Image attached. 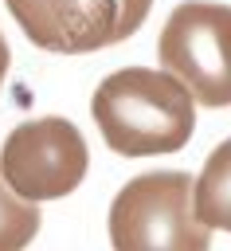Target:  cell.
<instances>
[{"label":"cell","instance_id":"8992f818","mask_svg":"<svg viewBox=\"0 0 231 251\" xmlns=\"http://www.w3.org/2000/svg\"><path fill=\"white\" fill-rule=\"evenodd\" d=\"M192 212L204 227L231 231V137L215 145L192 180Z\"/></svg>","mask_w":231,"mask_h":251},{"label":"cell","instance_id":"6da1fadb","mask_svg":"<svg viewBox=\"0 0 231 251\" xmlns=\"http://www.w3.org/2000/svg\"><path fill=\"white\" fill-rule=\"evenodd\" d=\"M90 114L102 141L121 157L176 153L196 129V102L180 78L153 67H125L98 82Z\"/></svg>","mask_w":231,"mask_h":251},{"label":"cell","instance_id":"52a82bcc","mask_svg":"<svg viewBox=\"0 0 231 251\" xmlns=\"http://www.w3.org/2000/svg\"><path fill=\"white\" fill-rule=\"evenodd\" d=\"M39 204L20 200L0 176V251H23L39 231Z\"/></svg>","mask_w":231,"mask_h":251},{"label":"cell","instance_id":"3957f363","mask_svg":"<svg viewBox=\"0 0 231 251\" xmlns=\"http://www.w3.org/2000/svg\"><path fill=\"white\" fill-rule=\"evenodd\" d=\"M161 71L180 78L200 106H231V8L188 0L176 4L157 39Z\"/></svg>","mask_w":231,"mask_h":251},{"label":"cell","instance_id":"277c9868","mask_svg":"<svg viewBox=\"0 0 231 251\" xmlns=\"http://www.w3.org/2000/svg\"><path fill=\"white\" fill-rule=\"evenodd\" d=\"M20 31L59 55H86L129 39L153 0H4Z\"/></svg>","mask_w":231,"mask_h":251},{"label":"cell","instance_id":"7a4b0ae2","mask_svg":"<svg viewBox=\"0 0 231 251\" xmlns=\"http://www.w3.org/2000/svg\"><path fill=\"white\" fill-rule=\"evenodd\" d=\"M110 243L114 251H211V227L192 212V176H133L110 204Z\"/></svg>","mask_w":231,"mask_h":251},{"label":"cell","instance_id":"5b68a950","mask_svg":"<svg viewBox=\"0 0 231 251\" xmlns=\"http://www.w3.org/2000/svg\"><path fill=\"white\" fill-rule=\"evenodd\" d=\"M86 165H90L86 137L67 118H35L16 126L4 137L0 153L4 184L27 204L74 192L86 176Z\"/></svg>","mask_w":231,"mask_h":251},{"label":"cell","instance_id":"ba28073f","mask_svg":"<svg viewBox=\"0 0 231 251\" xmlns=\"http://www.w3.org/2000/svg\"><path fill=\"white\" fill-rule=\"evenodd\" d=\"M8 43H4V35H0V86H4V75H8Z\"/></svg>","mask_w":231,"mask_h":251}]
</instances>
